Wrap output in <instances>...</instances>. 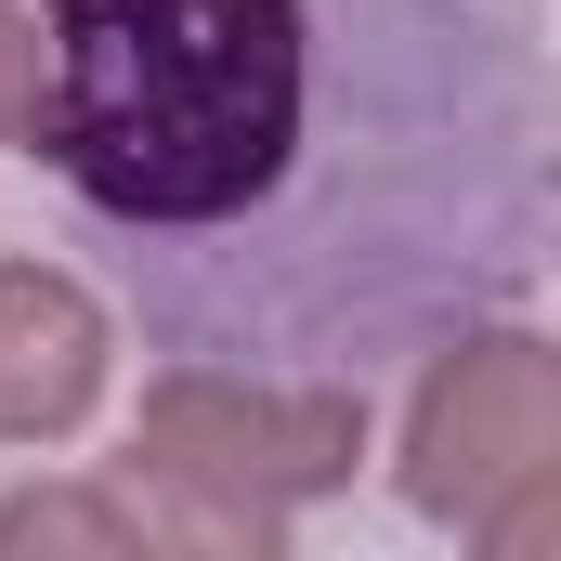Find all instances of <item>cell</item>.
Listing matches in <instances>:
<instances>
[{"label":"cell","mask_w":561,"mask_h":561,"mask_svg":"<svg viewBox=\"0 0 561 561\" xmlns=\"http://www.w3.org/2000/svg\"><path fill=\"white\" fill-rule=\"evenodd\" d=\"M561 470V353L536 327H470L444 340L405 405V457H392V496L419 523H483L510 483Z\"/></svg>","instance_id":"obj_2"},{"label":"cell","mask_w":561,"mask_h":561,"mask_svg":"<svg viewBox=\"0 0 561 561\" xmlns=\"http://www.w3.org/2000/svg\"><path fill=\"white\" fill-rule=\"evenodd\" d=\"M313 131V0H53L39 118L53 183L131 236L275 209Z\"/></svg>","instance_id":"obj_1"},{"label":"cell","mask_w":561,"mask_h":561,"mask_svg":"<svg viewBox=\"0 0 561 561\" xmlns=\"http://www.w3.org/2000/svg\"><path fill=\"white\" fill-rule=\"evenodd\" d=\"M144 457L249 496V510H300V496H340L353 457H366V392L353 379H236V366H170L131 419Z\"/></svg>","instance_id":"obj_3"},{"label":"cell","mask_w":561,"mask_h":561,"mask_svg":"<svg viewBox=\"0 0 561 561\" xmlns=\"http://www.w3.org/2000/svg\"><path fill=\"white\" fill-rule=\"evenodd\" d=\"M105 496H118L144 561H287V510H249V496H222V483H196L144 444L105 470Z\"/></svg>","instance_id":"obj_5"},{"label":"cell","mask_w":561,"mask_h":561,"mask_svg":"<svg viewBox=\"0 0 561 561\" xmlns=\"http://www.w3.org/2000/svg\"><path fill=\"white\" fill-rule=\"evenodd\" d=\"M105 379H118V313L66 262H0V444L92 431Z\"/></svg>","instance_id":"obj_4"},{"label":"cell","mask_w":561,"mask_h":561,"mask_svg":"<svg viewBox=\"0 0 561 561\" xmlns=\"http://www.w3.org/2000/svg\"><path fill=\"white\" fill-rule=\"evenodd\" d=\"M0 561H144L105 483H13L0 496Z\"/></svg>","instance_id":"obj_6"},{"label":"cell","mask_w":561,"mask_h":561,"mask_svg":"<svg viewBox=\"0 0 561 561\" xmlns=\"http://www.w3.org/2000/svg\"><path fill=\"white\" fill-rule=\"evenodd\" d=\"M470 536H483V561H561V470L510 483V496H496Z\"/></svg>","instance_id":"obj_7"},{"label":"cell","mask_w":561,"mask_h":561,"mask_svg":"<svg viewBox=\"0 0 561 561\" xmlns=\"http://www.w3.org/2000/svg\"><path fill=\"white\" fill-rule=\"evenodd\" d=\"M26 118H39V26L0 0V157H26Z\"/></svg>","instance_id":"obj_8"}]
</instances>
